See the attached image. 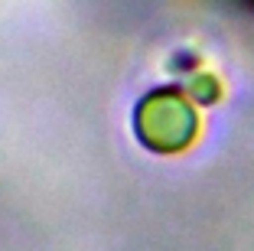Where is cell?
<instances>
[{
	"mask_svg": "<svg viewBox=\"0 0 254 251\" xmlns=\"http://www.w3.org/2000/svg\"><path fill=\"white\" fill-rule=\"evenodd\" d=\"M192 111L183 101H176L173 95H150L140 101L134 114V131L140 134L143 147L160 150V154H170V150H180L189 144L192 137Z\"/></svg>",
	"mask_w": 254,
	"mask_h": 251,
	"instance_id": "1",
	"label": "cell"
}]
</instances>
